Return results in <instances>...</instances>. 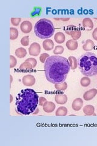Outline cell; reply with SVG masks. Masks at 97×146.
Returning a JSON list of instances; mask_svg holds the SVG:
<instances>
[{
  "label": "cell",
  "mask_w": 97,
  "mask_h": 146,
  "mask_svg": "<svg viewBox=\"0 0 97 146\" xmlns=\"http://www.w3.org/2000/svg\"><path fill=\"white\" fill-rule=\"evenodd\" d=\"M10 78H11V84L12 82V80H13V77H12V75H10Z\"/></svg>",
  "instance_id": "cell-37"
},
{
  "label": "cell",
  "mask_w": 97,
  "mask_h": 146,
  "mask_svg": "<svg viewBox=\"0 0 97 146\" xmlns=\"http://www.w3.org/2000/svg\"><path fill=\"white\" fill-rule=\"evenodd\" d=\"M83 112L87 116H92L94 114L95 111V107L92 106V105H87L86 106L82 109Z\"/></svg>",
  "instance_id": "cell-18"
},
{
  "label": "cell",
  "mask_w": 97,
  "mask_h": 146,
  "mask_svg": "<svg viewBox=\"0 0 97 146\" xmlns=\"http://www.w3.org/2000/svg\"><path fill=\"white\" fill-rule=\"evenodd\" d=\"M25 62H29L30 63H31L32 65V67H33V68H34L36 66V64H37V61H36V59L34 58H27V59H26V60Z\"/></svg>",
  "instance_id": "cell-31"
},
{
  "label": "cell",
  "mask_w": 97,
  "mask_h": 146,
  "mask_svg": "<svg viewBox=\"0 0 97 146\" xmlns=\"http://www.w3.org/2000/svg\"><path fill=\"white\" fill-rule=\"evenodd\" d=\"M67 96L66 94H57L55 97V102H56L59 105H63L66 104L67 102Z\"/></svg>",
  "instance_id": "cell-12"
},
{
  "label": "cell",
  "mask_w": 97,
  "mask_h": 146,
  "mask_svg": "<svg viewBox=\"0 0 97 146\" xmlns=\"http://www.w3.org/2000/svg\"><path fill=\"white\" fill-rule=\"evenodd\" d=\"M50 56L47 53H43V54H41V56L40 57V60L41 63H44L46 61V60H47L48 58H49Z\"/></svg>",
  "instance_id": "cell-30"
},
{
  "label": "cell",
  "mask_w": 97,
  "mask_h": 146,
  "mask_svg": "<svg viewBox=\"0 0 97 146\" xmlns=\"http://www.w3.org/2000/svg\"><path fill=\"white\" fill-rule=\"evenodd\" d=\"M66 47L67 49L70 51H75V50L78 48V43L77 40L71 39L68 40L66 43Z\"/></svg>",
  "instance_id": "cell-13"
},
{
  "label": "cell",
  "mask_w": 97,
  "mask_h": 146,
  "mask_svg": "<svg viewBox=\"0 0 97 146\" xmlns=\"http://www.w3.org/2000/svg\"><path fill=\"white\" fill-rule=\"evenodd\" d=\"M21 43L24 46H27L29 44V36H24L21 40Z\"/></svg>",
  "instance_id": "cell-27"
},
{
  "label": "cell",
  "mask_w": 97,
  "mask_h": 146,
  "mask_svg": "<svg viewBox=\"0 0 97 146\" xmlns=\"http://www.w3.org/2000/svg\"><path fill=\"white\" fill-rule=\"evenodd\" d=\"M55 20H61L63 21H69V18H55Z\"/></svg>",
  "instance_id": "cell-34"
},
{
  "label": "cell",
  "mask_w": 97,
  "mask_h": 146,
  "mask_svg": "<svg viewBox=\"0 0 97 146\" xmlns=\"http://www.w3.org/2000/svg\"><path fill=\"white\" fill-rule=\"evenodd\" d=\"M34 31L35 35L38 37L46 40L53 36L55 27L51 21L46 18H42L36 22Z\"/></svg>",
  "instance_id": "cell-4"
},
{
  "label": "cell",
  "mask_w": 97,
  "mask_h": 146,
  "mask_svg": "<svg viewBox=\"0 0 97 146\" xmlns=\"http://www.w3.org/2000/svg\"><path fill=\"white\" fill-rule=\"evenodd\" d=\"M18 36V31L15 27H11L10 28V39L11 40H14L17 38Z\"/></svg>",
  "instance_id": "cell-22"
},
{
  "label": "cell",
  "mask_w": 97,
  "mask_h": 146,
  "mask_svg": "<svg viewBox=\"0 0 97 146\" xmlns=\"http://www.w3.org/2000/svg\"><path fill=\"white\" fill-rule=\"evenodd\" d=\"M97 94V90L95 88L93 89H90L88 91H87L86 93H84V95H83V99H84L85 100H90L92 99H94L95 98V96Z\"/></svg>",
  "instance_id": "cell-9"
},
{
  "label": "cell",
  "mask_w": 97,
  "mask_h": 146,
  "mask_svg": "<svg viewBox=\"0 0 97 146\" xmlns=\"http://www.w3.org/2000/svg\"><path fill=\"white\" fill-rule=\"evenodd\" d=\"M67 109L65 107H59L55 112L57 116H65L67 114Z\"/></svg>",
  "instance_id": "cell-19"
},
{
  "label": "cell",
  "mask_w": 97,
  "mask_h": 146,
  "mask_svg": "<svg viewBox=\"0 0 97 146\" xmlns=\"http://www.w3.org/2000/svg\"><path fill=\"white\" fill-rule=\"evenodd\" d=\"M68 60L69 61V63H70L71 69L75 70L78 66V63L76 57H75L74 56H69L68 58Z\"/></svg>",
  "instance_id": "cell-21"
},
{
  "label": "cell",
  "mask_w": 97,
  "mask_h": 146,
  "mask_svg": "<svg viewBox=\"0 0 97 146\" xmlns=\"http://www.w3.org/2000/svg\"><path fill=\"white\" fill-rule=\"evenodd\" d=\"M17 63V60L16 58L13 56H10V68H13V67H15Z\"/></svg>",
  "instance_id": "cell-28"
},
{
  "label": "cell",
  "mask_w": 97,
  "mask_h": 146,
  "mask_svg": "<svg viewBox=\"0 0 97 146\" xmlns=\"http://www.w3.org/2000/svg\"><path fill=\"white\" fill-rule=\"evenodd\" d=\"M43 110L46 113H52L53 112L56 106H55V104L52 102H49V101H46L43 106Z\"/></svg>",
  "instance_id": "cell-11"
},
{
  "label": "cell",
  "mask_w": 97,
  "mask_h": 146,
  "mask_svg": "<svg viewBox=\"0 0 97 146\" xmlns=\"http://www.w3.org/2000/svg\"><path fill=\"white\" fill-rule=\"evenodd\" d=\"M55 41L58 44H61L64 42V41L66 40V36L61 32H58V33H56L54 36Z\"/></svg>",
  "instance_id": "cell-17"
},
{
  "label": "cell",
  "mask_w": 97,
  "mask_h": 146,
  "mask_svg": "<svg viewBox=\"0 0 97 146\" xmlns=\"http://www.w3.org/2000/svg\"><path fill=\"white\" fill-rule=\"evenodd\" d=\"M32 68H33V67H32V64L27 62L22 63L20 66V70H30Z\"/></svg>",
  "instance_id": "cell-25"
},
{
  "label": "cell",
  "mask_w": 97,
  "mask_h": 146,
  "mask_svg": "<svg viewBox=\"0 0 97 146\" xmlns=\"http://www.w3.org/2000/svg\"><path fill=\"white\" fill-rule=\"evenodd\" d=\"M91 80L88 77H84L80 80V84L83 87H87L90 84Z\"/></svg>",
  "instance_id": "cell-24"
},
{
  "label": "cell",
  "mask_w": 97,
  "mask_h": 146,
  "mask_svg": "<svg viewBox=\"0 0 97 146\" xmlns=\"http://www.w3.org/2000/svg\"><path fill=\"white\" fill-rule=\"evenodd\" d=\"M10 99H11L10 103H12V100H13V97H12V94L10 95Z\"/></svg>",
  "instance_id": "cell-35"
},
{
  "label": "cell",
  "mask_w": 97,
  "mask_h": 146,
  "mask_svg": "<svg viewBox=\"0 0 97 146\" xmlns=\"http://www.w3.org/2000/svg\"><path fill=\"white\" fill-rule=\"evenodd\" d=\"M66 33L72 36L73 40H77L80 38L81 35V32L80 29H77L75 26L71 25L67 27L66 29Z\"/></svg>",
  "instance_id": "cell-5"
},
{
  "label": "cell",
  "mask_w": 97,
  "mask_h": 146,
  "mask_svg": "<svg viewBox=\"0 0 97 146\" xmlns=\"http://www.w3.org/2000/svg\"><path fill=\"white\" fill-rule=\"evenodd\" d=\"M55 88L58 91L66 90L67 88V84L65 82L60 84H55Z\"/></svg>",
  "instance_id": "cell-23"
},
{
  "label": "cell",
  "mask_w": 97,
  "mask_h": 146,
  "mask_svg": "<svg viewBox=\"0 0 97 146\" xmlns=\"http://www.w3.org/2000/svg\"><path fill=\"white\" fill-rule=\"evenodd\" d=\"M38 94L32 89H24L18 94L16 98V110L22 115L33 113L39 104Z\"/></svg>",
  "instance_id": "cell-2"
},
{
  "label": "cell",
  "mask_w": 97,
  "mask_h": 146,
  "mask_svg": "<svg viewBox=\"0 0 97 146\" xmlns=\"http://www.w3.org/2000/svg\"><path fill=\"white\" fill-rule=\"evenodd\" d=\"M46 101H47V100H46V99L45 98L40 97L39 98V105L40 106H43V105Z\"/></svg>",
  "instance_id": "cell-32"
},
{
  "label": "cell",
  "mask_w": 97,
  "mask_h": 146,
  "mask_svg": "<svg viewBox=\"0 0 97 146\" xmlns=\"http://www.w3.org/2000/svg\"><path fill=\"white\" fill-rule=\"evenodd\" d=\"M71 69L67 58L60 56H52L44 63V71L47 80L54 84L64 82Z\"/></svg>",
  "instance_id": "cell-1"
},
{
  "label": "cell",
  "mask_w": 97,
  "mask_h": 146,
  "mask_svg": "<svg viewBox=\"0 0 97 146\" xmlns=\"http://www.w3.org/2000/svg\"><path fill=\"white\" fill-rule=\"evenodd\" d=\"M16 56L20 58H24L27 55L26 49L23 48H19L16 49L15 51Z\"/></svg>",
  "instance_id": "cell-20"
},
{
  "label": "cell",
  "mask_w": 97,
  "mask_h": 146,
  "mask_svg": "<svg viewBox=\"0 0 97 146\" xmlns=\"http://www.w3.org/2000/svg\"><path fill=\"white\" fill-rule=\"evenodd\" d=\"M35 78L34 76L31 74H27L22 77V82L23 85L27 86H33L35 84Z\"/></svg>",
  "instance_id": "cell-7"
},
{
  "label": "cell",
  "mask_w": 97,
  "mask_h": 146,
  "mask_svg": "<svg viewBox=\"0 0 97 146\" xmlns=\"http://www.w3.org/2000/svg\"><path fill=\"white\" fill-rule=\"evenodd\" d=\"M92 36H93L94 39L97 41V27L94 30L93 33H92Z\"/></svg>",
  "instance_id": "cell-33"
},
{
  "label": "cell",
  "mask_w": 97,
  "mask_h": 146,
  "mask_svg": "<svg viewBox=\"0 0 97 146\" xmlns=\"http://www.w3.org/2000/svg\"><path fill=\"white\" fill-rule=\"evenodd\" d=\"M41 52V46L39 43L34 42L32 43L29 48V53L30 56H38Z\"/></svg>",
  "instance_id": "cell-6"
},
{
  "label": "cell",
  "mask_w": 97,
  "mask_h": 146,
  "mask_svg": "<svg viewBox=\"0 0 97 146\" xmlns=\"http://www.w3.org/2000/svg\"><path fill=\"white\" fill-rule=\"evenodd\" d=\"M43 47L46 51H51L53 49L54 43L52 40L46 39L43 42Z\"/></svg>",
  "instance_id": "cell-15"
},
{
  "label": "cell",
  "mask_w": 97,
  "mask_h": 146,
  "mask_svg": "<svg viewBox=\"0 0 97 146\" xmlns=\"http://www.w3.org/2000/svg\"><path fill=\"white\" fill-rule=\"evenodd\" d=\"M38 111H39V110H38V108H36V111H34L35 113H34L35 114V115H36V114H37V113H38Z\"/></svg>",
  "instance_id": "cell-36"
},
{
  "label": "cell",
  "mask_w": 97,
  "mask_h": 146,
  "mask_svg": "<svg viewBox=\"0 0 97 146\" xmlns=\"http://www.w3.org/2000/svg\"><path fill=\"white\" fill-rule=\"evenodd\" d=\"M83 106V101L81 98H77L73 100L72 104V108L76 111H80Z\"/></svg>",
  "instance_id": "cell-10"
},
{
  "label": "cell",
  "mask_w": 97,
  "mask_h": 146,
  "mask_svg": "<svg viewBox=\"0 0 97 146\" xmlns=\"http://www.w3.org/2000/svg\"><path fill=\"white\" fill-rule=\"evenodd\" d=\"M82 26L84 27L86 30L90 31L94 27V23L92 20L89 18H85L84 20H82Z\"/></svg>",
  "instance_id": "cell-14"
},
{
  "label": "cell",
  "mask_w": 97,
  "mask_h": 146,
  "mask_svg": "<svg viewBox=\"0 0 97 146\" xmlns=\"http://www.w3.org/2000/svg\"><path fill=\"white\" fill-rule=\"evenodd\" d=\"M21 21V18H11V23L12 25L15 26H18L19 25Z\"/></svg>",
  "instance_id": "cell-29"
},
{
  "label": "cell",
  "mask_w": 97,
  "mask_h": 146,
  "mask_svg": "<svg viewBox=\"0 0 97 146\" xmlns=\"http://www.w3.org/2000/svg\"><path fill=\"white\" fill-rule=\"evenodd\" d=\"M95 47V43L92 40L88 39L86 41L85 43L82 46V49L86 51H89Z\"/></svg>",
  "instance_id": "cell-16"
},
{
  "label": "cell",
  "mask_w": 97,
  "mask_h": 146,
  "mask_svg": "<svg viewBox=\"0 0 97 146\" xmlns=\"http://www.w3.org/2000/svg\"><path fill=\"white\" fill-rule=\"evenodd\" d=\"M21 31L24 34H28L32 30V24L29 21H24L20 25Z\"/></svg>",
  "instance_id": "cell-8"
},
{
  "label": "cell",
  "mask_w": 97,
  "mask_h": 146,
  "mask_svg": "<svg viewBox=\"0 0 97 146\" xmlns=\"http://www.w3.org/2000/svg\"><path fill=\"white\" fill-rule=\"evenodd\" d=\"M78 67L83 75L92 77L97 75V56L92 52H86L78 60Z\"/></svg>",
  "instance_id": "cell-3"
},
{
  "label": "cell",
  "mask_w": 97,
  "mask_h": 146,
  "mask_svg": "<svg viewBox=\"0 0 97 146\" xmlns=\"http://www.w3.org/2000/svg\"><path fill=\"white\" fill-rule=\"evenodd\" d=\"M64 51V48L63 46L58 45L55 46L54 50H53V54L55 55H58V54H61Z\"/></svg>",
  "instance_id": "cell-26"
}]
</instances>
